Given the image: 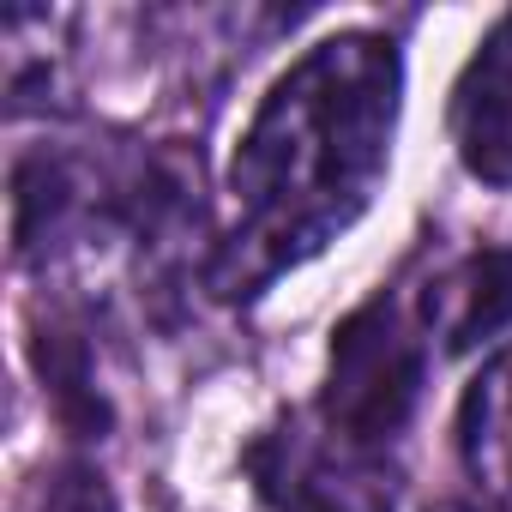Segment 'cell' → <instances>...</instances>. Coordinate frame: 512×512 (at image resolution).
Wrapping results in <instances>:
<instances>
[{
  "instance_id": "1",
  "label": "cell",
  "mask_w": 512,
  "mask_h": 512,
  "mask_svg": "<svg viewBox=\"0 0 512 512\" xmlns=\"http://www.w3.org/2000/svg\"><path fill=\"white\" fill-rule=\"evenodd\" d=\"M404 109V61L374 31L314 43L253 109L229 199L199 284L217 302H253L284 272L326 253L380 193Z\"/></svg>"
},
{
  "instance_id": "2",
  "label": "cell",
  "mask_w": 512,
  "mask_h": 512,
  "mask_svg": "<svg viewBox=\"0 0 512 512\" xmlns=\"http://www.w3.org/2000/svg\"><path fill=\"white\" fill-rule=\"evenodd\" d=\"M266 512H398L404 470L386 446L338 434L320 410H290L241 446Z\"/></svg>"
},
{
  "instance_id": "3",
  "label": "cell",
  "mask_w": 512,
  "mask_h": 512,
  "mask_svg": "<svg viewBox=\"0 0 512 512\" xmlns=\"http://www.w3.org/2000/svg\"><path fill=\"white\" fill-rule=\"evenodd\" d=\"M422 386H428V344L410 332V320L386 296H374L332 332L326 386L314 410L338 434L392 452V440L410 428L422 404Z\"/></svg>"
},
{
  "instance_id": "4",
  "label": "cell",
  "mask_w": 512,
  "mask_h": 512,
  "mask_svg": "<svg viewBox=\"0 0 512 512\" xmlns=\"http://www.w3.org/2000/svg\"><path fill=\"white\" fill-rule=\"evenodd\" d=\"M452 145L476 181L512 187V13L494 19L452 85Z\"/></svg>"
},
{
  "instance_id": "5",
  "label": "cell",
  "mask_w": 512,
  "mask_h": 512,
  "mask_svg": "<svg viewBox=\"0 0 512 512\" xmlns=\"http://www.w3.org/2000/svg\"><path fill=\"white\" fill-rule=\"evenodd\" d=\"M422 326L446 356H464L512 326V247H476L422 296Z\"/></svg>"
},
{
  "instance_id": "6",
  "label": "cell",
  "mask_w": 512,
  "mask_h": 512,
  "mask_svg": "<svg viewBox=\"0 0 512 512\" xmlns=\"http://www.w3.org/2000/svg\"><path fill=\"white\" fill-rule=\"evenodd\" d=\"M458 458L482 506L512 512V344L494 350L458 404Z\"/></svg>"
},
{
  "instance_id": "7",
  "label": "cell",
  "mask_w": 512,
  "mask_h": 512,
  "mask_svg": "<svg viewBox=\"0 0 512 512\" xmlns=\"http://www.w3.org/2000/svg\"><path fill=\"white\" fill-rule=\"evenodd\" d=\"M37 374H43V392L55 398L61 422L79 434V440H103L109 434V398L97 386V368H91V350L79 332H61V326H43L37 344Z\"/></svg>"
},
{
  "instance_id": "8",
  "label": "cell",
  "mask_w": 512,
  "mask_h": 512,
  "mask_svg": "<svg viewBox=\"0 0 512 512\" xmlns=\"http://www.w3.org/2000/svg\"><path fill=\"white\" fill-rule=\"evenodd\" d=\"M43 512H115V494L91 464H67L43 488Z\"/></svg>"
},
{
  "instance_id": "9",
  "label": "cell",
  "mask_w": 512,
  "mask_h": 512,
  "mask_svg": "<svg viewBox=\"0 0 512 512\" xmlns=\"http://www.w3.org/2000/svg\"><path fill=\"white\" fill-rule=\"evenodd\" d=\"M434 512H494V506H434Z\"/></svg>"
}]
</instances>
